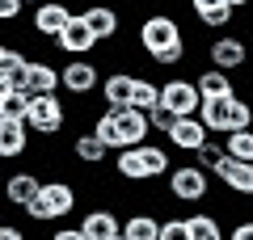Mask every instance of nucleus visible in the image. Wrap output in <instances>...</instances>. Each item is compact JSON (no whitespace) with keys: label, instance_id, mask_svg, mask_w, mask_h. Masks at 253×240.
<instances>
[{"label":"nucleus","instance_id":"nucleus-14","mask_svg":"<svg viewBox=\"0 0 253 240\" xmlns=\"http://www.w3.org/2000/svg\"><path fill=\"white\" fill-rule=\"evenodd\" d=\"M232 106H236V93H232V97H211V101H203L199 118L207 122L211 135H232Z\"/></svg>","mask_w":253,"mask_h":240},{"label":"nucleus","instance_id":"nucleus-2","mask_svg":"<svg viewBox=\"0 0 253 240\" xmlns=\"http://www.w3.org/2000/svg\"><path fill=\"white\" fill-rule=\"evenodd\" d=\"M165 186H169V198H173V202L199 206V202H207V194H211V173L199 169L194 160H190V164H173L169 177H165Z\"/></svg>","mask_w":253,"mask_h":240},{"label":"nucleus","instance_id":"nucleus-37","mask_svg":"<svg viewBox=\"0 0 253 240\" xmlns=\"http://www.w3.org/2000/svg\"><path fill=\"white\" fill-rule=\"evenodd\" d=\"M228 240H253V219H236L232 232H228Z\"/></svg>","mask_w":253,"mask_h":240},{"label":"nucleus","instance_id":"nucleus-26","mask_svg":"<svg viewBox=\"0 0 253 240\" xmlns=\"http://www.w3.org/2000/svg\"><path fill=\"white\" fill-rule=\"evenodd\" d=\"M190 160H194L199 169H207L211 177H215V169H219V164H224V160H228V148H224V143H219V139H207V143H203V148L194 152V156H190Z\"/></svg>","mask_w":253,"mask_h":240},{"label":"nucleus","instance_id":"nucleus-34","mask_svg":"<svg viewBox=\"0 0 253 240\" xmlns=\"http://www.w3.org/2000/svg\"><path fill=\"white\" fill-rule=\"evenodd\" d=\"M148 118H152V135H169L173 126H177V114H173L169 106H156V110H148Z\"/></svg>","mask_w":253,"mask_h":240},{"label":"nucleus","instance_id":"nucleus-22","mask_svg":"<svg viewBox=\"0 0 253 240\" xmlns=\"http://www.w3.org/2000/svg\"><path fill=\"white\" fill-rule=\"evenodd\" d=\"M139 164H144V181H161V177H169V169H173V160H169V152L161 148V143H139Z\"/></svg>","mask_w":253,"mask_h":240},{"label":"nucleus","instance_id":"nucleus-9","mask_svg":"<svg viewBox=\"0 0 253 240\" xmlns=\"http://www.w3.org/2000/svg\"><path fill=\"white\" fill-rule=\"evenodd\" d=\"M249 55L253 51L236 34H219V38L207 42V63H211V68H224V72H241L245 63H249Z\"/></svg>","mask_w":253,"mask_h":240},{"label":"nucleus","instance_id":"nucleus-33","mask_svg":"<svg viewBox=\"0 0 253 240\" xmlns=\"http://www.w3.org/2000/svg\"><path fill=\"white\" fill-rule=\"evenodd\" d=\"M148 59H152L156 68H177V63L186 59V38H181V42H173V46H161V51H152Z\"/></svg>","mask_w":253,"mask_h":240},{"label":"nucleus","instance_id":"nucleus-12","mask_svg":"<svg viewBox=\"0 0 253 240\" xmlns=\"http://www.w3.org/2000/svg\"><path fill=\"white\" fill-rule=\"evenodd\" d=\"M68 21H72V9H68L63 0H46V4H38V9H34V30H30V34L59 38Z\"/></svg>","mask_w":253,"mask_h":240},{"label":"nucleus","instance_id":"nucleus-38","mask_svg":"<svg viewBox=\"0 0 253 240\" xmlns=\"http://www.w3.org/2000/svg\"><path fill=\"white\" fill-rule=\"evenodd\" d=\"M51 240H89V236H84V228L76 223V228H55V232H51Z\"/></svg>","mask_w":253,"mask_h":240},{"label":"nucleus","instance_id":"nucleus-45","mask_svg":"<svg viewBox=\"0 0 253 240\" xmlns=\"http://www.w3.org/2000/svg\"><path fill=\"white\" fill-rule=\"evenodd\" d=\"M249 51H253V42H249Z\"/></svg>","mask_w":253,"mask_h":240},{"label":"nucleus","instance_id":"nucleus-39","mask_svg":"<svg viewBox=\"0 0 253 240\" xmlns=\"http://www.w3.org/2000/svg\"><path fill=\"white\" fill-rule=\"evenodd\" d=\"M0 240H26V232L17 223H0Z\"/></svg>","mask_w":253,"mask_h":240},{"label":"nucleus","instance_id":"nucleus-6","mask_svg":"<svg viewBox=\"0 0 253 240\" xmlns=\"http://www.w3.org/2000/svg\"><path fill=\"white\" fill-rule=\"evenodd\" d=\"M114 110V122H118V143L123 148H139V143H148V135H152V118H148V110H135V106H110ZM118 148V152H123Z\"/></svg>","mask_w":253,"mask_h":240},{"label":"nucleus","instance_id":"nucleus-19","mask_svg":"<svg viewBox=\"0 0 253 240\" xmlns=\"http://www.w3.org/2000/svg\"><path fill=\"white\" fill-rule=\"evenodd\" d=\"M131 97H135V76L131 72H110L101 80V101L106 106H131Z\"/></svg>","mask_w":253,"mask_h":240},{"label":"nucleus","instance_id":"nucleus-32","mask_svg":"<svg viewBox=\"0 0 253 240\" xmlns=\"http://www.w3.org/2000/svg\"><path fill=\"white\" fill-rule=\"evenodd\" d=\"M161 240H194L190 236V215H169L161 223Z\"/></svg>","mask_w":253,"mask_h":240},{"label":"nucleus","instance_id":"nucleus-21","mask_svg":"<svg viewBox=\"0 0 253 240\" xmlns=\"http://www.w3.org/2000/svg\"><path fill=\"white\" fill-rule=\"evenodd\" d=\"M63 89V68L51 59H30V93H59Z\"/></svg>","mask_w":253,"mask_h":240},{"label":"nucleus","instance_id":"nucleus-13","mask_svg":"<svg viewBox=\"0 0 253 240\" xmlns=\"http://www.w3.org/2000/svg\"><path fill=\"white\" fill-rule=\"evenodd\" d=\"M30 122L21 118H0V156L4 160H21L30 152Z\"/></svg>","mask_w":253,"mask_h":240},{"label":"nucleus","instance_id":"nucleus-23","mask_svg":"<svg viewBox=\"0 0 253 240\" xmlns=\"http://www.w3.org/2000/svg\"><path fill=\"white\" fill-rule=\"evenodd\" d=\"M161 223L165 219H156V215H148V211H131L123 219V236L126 240H161Z\"/></svg>","mask_w":253,"mask_h":240},{"label":"nucleus","instance_id":"nucleus-5","mask_svg":"<svg viewBox=\"0 0 253 240\" xmlns=\"http://www.w3.org/2000/svg\"><path fill=\"white\" fill-rule=\"evenodd\" d=\"M139 46H144V55H152V51H161V46H173V42H181V21L177 17H169V13H152V17H144L139 21Z\"/></svg>","mask_w":253,"mask_h":240},{"label":"nucleus","instance_id":"nucleus-15","mask_svg":"<svg viewBox=\"0 0 253 240\" xmlns=\"http://www.w3.org/2000/svg\"><path fill=\"white\" fill-rule=\"evenodd\" d=\"M81 228H84V236H89V240H110V236L123 232V219H118L110 206H93V211L81 215Z\"/></svg>","mask_w":253,"mask_h":240},{"label":"nucleus","instance_id":"nucleus-35","mask_svg":"<svg viewBox=\"0 0 253 240\" xmlns=\"http://www.w3.org/2000/svg\"><path fill=\"white\" fill-rule=\"evenodd\" d=\"M253 126V106L236 93V106H232V131H249Z\"/></svg>","mask_w":253,"mask_h":240},{"label":"nucleus","instance_id":"nucleus-4","mask_svg":"<svg viewBox=\"0 0 253 240\" xmlns=\"http://www.w3.org/2000/svg\"><path fill=\"white\" fill-rule=\"evenodd\" d=\"M161 106H169L177 118H190L203 110V93L190 76H169V80H161Z\"/></svg>","mask_w":253,"mask_h":240},{"label":"nucleus","instance_id":"nucleus-25","mask_svg":"<svg viewBox=\"0 0 253 240\" xmlns=\"http://www.w3.org/2000/svg\"><path fill=\"white\" fill-rule=\"evenodd\" d=\"M190 236L194 240H228V232L219 228V219L211 211H194L190 215Z\"/></svg>","mask_w":253,"mask_h":240},{"label":"nucleus","instance_id":"nucleus-11","mask_svg":"<svg viewBox=\"0 0 253 240\" xmlns=\"http://www.w3.org/2000/svg\"><path fill=\"white\" fill-rule=\"evenodd\" d=\"M215 177L224 181V190H228V194L253 198V160H236V156H228L224 164L215 169Z\"/></svg>","mask_w":253,"mask_h":240},{"label":"nucleus","instance_id":"nucleus-24","mask_svg":"<svg viewBox=\"0 0 253 240\" xmlns=\"http://www.w3.org/2000/svg\"><path fill=\"white\" fill-rule=\"evenodd\" d=\"M0 118H30V93L26 89H0Z\"/></svg>","mask_w":253,"mask_h":240},{"label":"nucleus","instance_id":"nucleus-36","mask_svg":"<svg viewBox=\"0 0 253 240\" xmlns=\"http://www.w3.org/2000/svg\"><path fill=\"white\" fill-rule=\"evenodd\" d=\"M21 9H26V0H0V21H17Z\"/></svg>","mask_w":253,"mask_h":240},{"label":"nucleus","instance_id":"nucleus-43","mask_svg":"<svg viewBox=\"0 0 253 240\" xmlns=\"http://www.w3.org/2000/svg\"><path fill=\"white\" fill-rule=\"evenodd\" d=\"M26 4H46V0H26Z\"/></svg>","mask_w":253,"mask_h":240},{"label":"nucleus","instance_id":"nucleus-16","mask_svg":"<svg viewBox=\"0 0 253 240\" xmlns=\"http://www.w3.org/2000/svg\"><path fill=\"white\" fill-rule=\"evenodd\" d=\"M81 17L93 26V34H97L101 42L118 38V30H123V17H118L114 4H89V9H81Z\"/></svg>","mask_w":253,"mask_h":240},{"label":"nucleus","instance_id":"nucleus-42","mask_svg":"<svg viewBox=\"0 0 253 240\" xmlns=\"http://www.w3.org/2000/svg\"><path fill=\"white\" fill-rule=\"evenodd\" d=\"M139 4H161V0H139Z\"/></svg>","mask_w":253,"mask_h":240},{"label":"nucleus","instance_id":"nucleus-29","mask_svg":"<svg viewBox=\"0 0 253 240\" xmlns=\"http://www.w3.org/2000/svg\"><path fill=\"white\" fill-rule=\"evenodd\" d=\"M224 148H228V156H236V160H253V126L249 131L224 135Z\"/></svg>","mask_w":253,"mask_h":240},{"label":"nucleus","instance_id":"nucleus-8","mask_svg":"<svg viewBox=\"0 0 253 240\" xmlns=\"http://www.w3.org/2000/svg\"><path fill=\"white\" fill-rule=\"evenodd\" d=\"M97 42H101V38L93 34V26L81 17V13H72V21L63 26V34H59V38H55V46H59L68 59H84L89 51H97Z\"/></svg>","mask_w":253,"mask_h":240},{"label":"nucleus","instance_id":"nucleus-17","mask_svg":"<svg viewBox=\"0 0 253 240\" xmlns=\"http://www.w3.org/2000/svg\"><path fill=\"white\" fill-rule=\"evenodd\" d=\"M194 84H199L203 101H211V97H232V93H236L232 72H224V68H203L199 76H194Z\"/></svg>","mask_w":253,"mask_h":240},{"label":"nucleus","instance_id":"nucleus-44","mask_svg":"<svg viewBox=\"0 0 253 240\" xmlns=\"http://www.w3.org/2000/svg\"><path fill=\"white\" fill-rule=\"evenodd\" d=\"M110 240H126V236H123V232H118V236H110Z\"/></svg>","mask_w":253,"mask_h":240},{"label":"nucleus","instance_id":"nucleus-30","mask_svg":"<svg viewBox=\"0 0 253 240\" xmlns=\"http://www.w3.org/2000/svg\"><path fill=\"white\" fill-rule=\"evenodd\" d=\"M30 55L21 46H0V76H13V72H26Z\"/></svg>","mask_w":253,"mask_h":240},{"label":"nucleus","instance_id":"nucleus-7","mask_svg":"<svg viewBox=\"0 0 253 240\" xmlns=\"http://www.w3.org/2000/svg\"><path fill=\"white\" fill-rule=\"evenodd\" d=\"M97 89H101V68L89 59V55L63 63V93H72V97H93Z\"/></svg>","mask_w":253,"mask_h":240},{"label":"nucleus","instance_id":"nucleus-41","mask_svg":"<svg viewBox=\"0 0 253 240\" xmlns=\"http://www.w3.org/2000/svg\"><path fill=\"white\" fill-rule=\"evenodd\" d=\"M228 4H232V9H245V4H249V0H228Z\"/></svg>","mask_w":253,"mask_h":240},{"label":"nucleus","instance_id":"nucleus-28","mask_svg":"<svg viewBox=\"0 0 253 240\" xmlns=\"http://www.w3.org/2000/svg\"><path fill=\"white\" fill-rule=\"evenodd\" d=\"M89 131H93V135H101L110 152H118V148H123V143H118V122H114V110H110V106L101 110L97 118H93V126H89Z\"/></svg>","mask_w":253,"mask_h":240},{"label":"nucleus","instance_id":"nucleus-1","mask_svg":"<svg viewBox=\"0 0 253 240\" xmlns=\"http://www.w3.org/2000/svg\"><path fill=\"white\" fill-rule=\"evenodd\" d=\"M76 206H81V194H76L72 181H42L38 198L26 202L21 211H26L34 223H55V219H68Z\"/></svg>","mask_w":253,"mask_h":240},{"label":"nucleus","instance_id":"nucleus-18","mask_svg":"<svg viewBox=\"0 0 253 240\" xmlns=\"http://www.w3.org/2000/svg\"><path fill=\"white\" fill-rule=\"evenodd\" d=\"M38 190H42V177H38L34 169H21V173H13V177H9L4 198H9L13 206H26V202H34V198H38Z\"/></svg>","mask_w":253,"mask_h":240},{"label":"nucleus","instance_id":"nucleus-10","mask_svg":"<svg viewBox=\"0 0 253 240\" xmlns=\"http://www.w3.org/2000/svg\"><path fill=\"white\" fill-rule=\"evenodd\" d=\"M207 139H211V131H207V122H203L199 114L177 118V126L169 131V148H173V152H186V156H194Z\"/></svg>","mask_w":253,"mask_h":240},{"label":"nucleus","instance_id":"nucleus-31","mask_svg":"<svg viewBox=\"0 0 253 240\" xmlns=\"http://www.w3.org/2000/svg\"><path fill=\"white\" fill-rule=\"evenodd\" d=\"M232 17H236V9H232V4L224 0V4H215V9H207L199 21H203L207 30H228V26H232Z\"/></svg>","mask_w":253,"mask_h":240},{"label":"nucleus","instance_id":"nucleus-20","mask_svg":"<svg viewBox=\"0 0 253 240\" xmlns=\"http://www.w3.org/2000/svg\"><path fill=\"white\" fill-rule=\"evenodd\" d=\"M72 156L81 160L84 169H97V164H106L110 148H106V139H101V135L84 131V135H76V139H72Z\"/></svg>","mask_w":253,"mask_h":240},{"label":"nucleus","instance_id":"nucleus-27","mask_svg":"<svg viewBox=\"0 0 253 240\" xmlns=\"http://www.w3.org/2000/svg\"><path fill=\"white\" fill-rule=\"evenodd\" d=\"M135 110H156L161 106V84L152 76H135V97H131Z\"/></svg>","mask_w":253,"mask_h":240},{"label":"nucleus","instance_id":"nucleus-40","mask_svg":"<svg viewBox=\"0 0 253 240\" xmlns=\"http://www.w3.org/2000/svg\"><path fill=\"white\" fill-rule=\"evenodd\" d=\"M215 4H224V0H190V13H194V17H203V13L215 9Z\"/></svg>","mask_w":253,"mask_h":240},{"label":"nucleus","instance_id":"nucleus-3","mask_svg":"<svg viewBox=\"0 0 253 240\" xmlns=\"http://www.w3.org/2000/svg\"><path fill=\"white\" fill-rule=\"evenodd\" d=\"M30 131L42 135V139H51V135L63 131V122H68V110H63L59 93H30Z\"/></svg>","mask_w":253,"mask_h":240}]
</instances>
